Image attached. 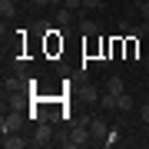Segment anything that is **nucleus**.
<instances>
[{
    "mask_svg": "<svg viewBox=\"0 0 149 149\" xmlns=\"http://www.w3.org/2000/svg\"><path fill=\"white\" fill-rule=\"evenodd\" d=\"M90 139H93V136H90V126L83 123V126H76L73 133H70V136L63 139V146H66V149H73V146H86Z\"/></svg>",
    "mask_w": 149,
    "mask_h": 149,
    "instance_id": "f257e3e1",
    "label": "nucleus"
},
{
    "mask_svg": "<svg viewBox=\"0 0 149 149\" xmlns=\"http://www.w3.org/2000/svg\"><path fill=\"white\" fill-rule=\"evenodd\" d=\"M20 126H23V113H3V119H0V133H20Z\"/></svg>",
    "mask_w": 149,
    "mask_h": 149,
    "instance_id": "f03ea898",
    "label": "nucleus"
},
{
    "mask_svg": "<svg viewBox=\"0 0 149 149\" xmlns=\"http://www.w3.org/2000/svg\"><path fill=\"white\" fill-rule=\"evenodd\" d=\"M50 143H53V123L43 119L37 126V133H33V139H30V146H50Z\"/></svg>",
    "mask_w": 149,
    "mask_h": 149,
    "instance_id": "7ed1b4c3",
    "label": "nucleus"
},
{
    "mask_svg": "<svg viewBox=\"0 0 149 149\" xmlns=\"http://www.w3.org/2000/svg\"><path fill=\"white\" fill-rule=\"evenodd\" d=\"M86 126H90V136H93V139H100V143H103V136L109 133V126H106V119H100V116H93L90 123H86Z\"/></svg>",
    "mask_w": 149,
    "mask_h": 149,
    "instance_id": "20e7f679",
    "label": "nucleus"
},
{
    "mask_svg": "<svg viewBox=\"0 0 149 149\" xmlns=\"http://www.w3.org/2000/svg\"><path fill=\"white\" fill-rule=\"evenodd\" d=\"M0 143H3V149H23V146H30V139H20L17 133H3Z\"/></svg>",
    "mask_w": 149,
    "mask_h": 149,
    "instance_id": "39448f33",
    "label": "nucleus"
},
{
    "mask_svg": "<svg viewBox=\"0 0 149 149\" xmlns=\"http://www.w3.org/2000/svg\"><path fill=\"white\" fill-rule=\"evenodd\" d=\"M133 109H136L133 96H129V93H119L116 96V113H133Z\"/></svg>",
    "mask_w": 149,
    "mask_h": 149,
    "instance_id": "423d86ee",
    "label": "nucleus"
},
{
    "mask_svg": "<svg viewBox=\"0 0 149 149\" xmlns=\"http://www.w3.org/2000/svg\"><path fill=\"white\" fill-rule=\"evenodd\" d=\"M56 23H60V27H73V10H66V7H56Z\"/></svg>",
    "mask_w": 149,
    "mask_h": 149,
    "instance_id": "0eeeda50",
    "label": "nucleus"
},
{
    "mask_svg": "<svg viewBox=\"0 0 149 149\" xmlns=\"http://www.w3.org/2000/svg\"><path fill=\"white\" fill-rule=\"evenodd\" d=\"M106 93H113V96L126 93V90H123V80H119V76H109V80H106Z\"/></svg>",
    "mask_w": 149,
    "mask_h": 149,
    "instance_id": "6e6552de",
    "label": "nucleus"
},
{
    "mask_svg": "<svg viewBox=\"0 0 149 149\" xmlns=\"http://www.w3.org/2000/svg\"><path fill=\"white\" fill-rule=\"evenodd\" d=\"M13 13H17V3H13V0H0V17H3V20H10Z\"/></svg>",
    "mask_w": 149,
    "mask_h": 149,
    "instance_id": "1a4fd4ad",
    "label": "nucleus"
},
{
    "mask_svg": "<svg viewBox=\"0 0 149 149\" xmlns=\"http://www.w3.org/2000/svg\"><path fill=\"white\" fill-rule=\"evenodd\" d=\"M80 33H86V37H96V33H100V27H96L93 20H86V17H83V20H80Z\"/></svg>",
    "mask_w": 149,
    "mask_h": 149,
    "instance_id": "9d476101",
    "label": "nucleus"
},
{
    "mask_svg": "<svg viewBox=\"0 0 149 149\" xmlns=\"http://www.w3.org/2000/svg\"><path fill=\"white\" fill-rule=\"evenodd\" d=\"M100 106L106 109V113H109V109H116V96H113V93H103V96H100Z\"/></svg>",
    "mask_w": 149,
    "mask_h": 149,
    "instance_id": "9b49d317",
    "label": "nucleus"
},
{
    "mask_svg": "<svg viewBox=\"0 0 149 149\" xmlns=\"http://www.w3.org/2000/svg\"><path fill=\"white\" fill-rule=\"evenodd\" d=\"M83 100L86 103H100V90H96V86H86V90H83Z\"/></svg>",
    "mask_w": 149,
    "mask_h": 149,
    "instance_id": "f8f14e48",
    "label": "nucleus"
},
{
    "mask_svg": "<svg viewBox=\"0 0 149 149\" xmlns=\"http://www.w3.org/2000/svg\"><path fill=\"white\" fill-rule=\"evenodd\" d=\"M119 143V129H109L106 136H103V146H116Z\"/></svg>",
    "mask_w": 149,
    "mask_h": 149,
    "instance_id": "ddd939ff",
    "label": "nucleus"
},
{
    "mask_svg": "<svg viewBox=\"0 0 149 149\" xmlns=\"http://www.w3.org/2000/svg\"><path fill=\"white\" fill-rule=\"evenodd\" d=\"M63 7H66V10H73V13H76V10H83V0H66Z\"/></svg>",
    "mask_w": 149,
    "mask_h": 149,
    "instance_id": "4468645a",
    "label": "nucleus"
},
{
    "mask_svg": "<svg viewBox=\"0 0 149 149\" xmlns=\"http://www.w3.org/2000/svg\"><path fill=\"white\" fill-rule=\"evenodd\" d=\"M96 7H103V0H83V10H96Z\"/></svg>",
    "mask_w": 149,
    "mask_h": 149,
    "instance_id": "2eb2a0df",
    "label": "nucleus"
},
{
    "mask_svg": "<svg viewBox=\"0 0 149 149\" xmlns=\"http://www.w3.org/2000/svg\"><path fill=\"white\" fill-rule=\"evenodd\" d=\"M139 119H143L146 126H149V103H146V106H139Z\"/></svg>",
    "mask_w": 149,
    "mask_h": 149,
    "instance_id": "dca6fc26",
    "label": "nucleus"
},
{
    "mask_svg": "<svg viewBox=\"0 0 149 149\" xmlns=\"http://www.w3.org/2000/svg\"><path fill=\"white\" fill-rule=\"evenodd\" d=\"M139 13H143V20H149V3H143V7H139Z\"/></svg>",
    "mask_w": 149,
    "mask_h": 149,
    "instance_id": "f3484780",
    "label": "nucleus"
},
{
    "mask_svg": "<svg viewBox=\"0 0 149 149\" xmlns=\"http://www.w3.org/2000/svg\"><path fill=\"white\" fill-rule=\"evenodd\" d=\"M66 3V0H50V7H53V10H56V7H63Z\"/></svg>",
    "mask_w": 149,
    "mask_h": 149,
    "instance_id": "a211bd4d",
    "label": "nucleus"
},
{
    "mask_svg": "<svg viewBox=\"0 0 149 149\" xmlns=\"http://www.w3.org/2000/svg\"><path fill=\"white\" fill-rule=\"evenodd\" d=\"M33 7H50V0H33Z\"/></svg>",
    "mask_w": 149,
    "mask_h": 149,
    "instance_id": "6ab92c4d",
    "label": "nucleus"
},
{
    "mask_svg": "<svg viewBox=\"0 0 149 149\" xmlns=\"http://www.w3.org/2000/svg\"><path fill=\"white\" fill-rule=\"evenodd\" d=\"M143 3H149V0H136V7H143Z\"/></svg>",
    "mask_w": 149,
    "mask_h": 149,
    "instance_id": "aec40b11",
    "label": "nucleus"
},
{
    "mask_svg": "<svg viewBox=\"0 0 149 149\" xmlns=\"http://www.w3.org/2000/svg\"><path fill=\"white\" fill-rule=\"evenodd\" d=\"M146 66H149V56H146Z\"/></svg>",
    "mask_w": 149,
    "mask_h": 149,
    "instance_id": "412c9836",
    "label": "nucleus"
}]
</instances>
